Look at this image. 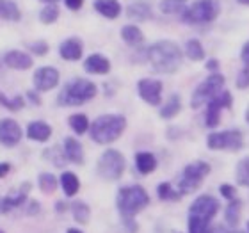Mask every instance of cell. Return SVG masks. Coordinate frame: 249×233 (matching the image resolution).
I'll return each instance as SVG.
<instances>
[{"instance_id":"60d3db41","label":"cell","mask_w":249,"mask_h":233,"mask_svg":"<svg viewBox=\"0 0 249 233\" xmlns=\"http://www.w3.org/2000/svg\"><path fill=\"white\" fill-rule=\"evenodd\" d=\"M219 192H221V196L224 197V199H235V196H237V189H235L233 185H230V183H223V185H219Z\"/></svg>"},{"instance_id":"ab89813d","label":"cell","mask_w":249,"mask_h":233,"mask_svg":"<svg viewBox=\"0 0 249 233\" xmlns=\"http://www.w3.org/2000/svg\"><path fill=\"white\" fill-rule=\"evenodd\" d=\"M235 84H237V88H239V89H248L249 88V68L248 66H244L239 72Z\"/></svg>"},{"instance_id":"4316f807","label":"cell","mask_w":249,"mask_h":233,"mask_svg":"<svg viewBox=\"0 0 249 233\" xmlns=\"http://www.w3.org/2000/svg\"><path fill=\"white\" fill-rule=\"evenodd\" d=\"M157 196H159L160 201H178L183 194L178 189H175L169 181H162L157 187Z\"/></svg>"},{"instance_id":"4fadbf2b","label":"cell","mask_w":249,"mask_h":233,"mask_svg":"<svg viewBox=\"0 0 249 233\" xmlns=\"http://www.w3.org/2000/svg\"><path fill=\"white\" fill-rule=\"evenodd\" d=\"M137 93L151 107L162 104V82L157 78H141L137 82Z\"/></svg>"},{"instance_id":"e575fe53","label":"cell","mask_w":249,"mask_h":233,"mask_svg":"<svg viewBox=\"0 0 249 233\" xmlns=\"http://www.w3.org/2000/svg\"><path fill=\"white\" fill-rule=\"evenodd\" d=\"M89 119L86 114H71L70 116V128L75 132V134L82 135L89 130Z\"/></svg>"},{"instance_id":"d4e9b609","label":"cell","mask_w":249,"mask_h":233,"mask_svg":"<svg viewBox=\"0 0 249 233\" xmlns=\"http://www.w3.org/2000/svg\"><path fill=\"white\" fill-rule=\"evenodd\" d=\"M59 183H61L62 191L66 194L68 197H73L80 191V180H78V176L75 175L73 171H64L59 178Z\"/></svg>"},{"instance_id":"83f0119b","label":"cell","mask_w":249,"mask_h":233,"mask_svg":"<svg viewBox=\"0 0 249 233\" xmlns=\"http://www.w3.org/2000/svg\"><path fill=\"white\" fill-rule=\"evenodd\" d=\"M0 18L9 21H20L21 13L13 0H0Z\"/></svg>"},{"instance_id":"74e56055","label":"cell","mask_w":249,"mask_h":233,"mask_svg":"<svg viewBox=\"0 0 249 233\" xmlns=\"http://www.w3.org/2000/svg\"><path fill=\"white\" fill-rule=\"evenodd\" d=\"M57 18H59L57 4H47L41 9V13H39V20H41V23H45V25H52V23H55Z\"/></svg>"},{"instance_id":"d590c367","label":"cell","mask_w":249,"mask_h":233,"mask_svg":"<svg viewBox=\"0 0 249 233\" xmlns=\"http://www.w3.org/2000/svg\"><path fill=\"white\" fill-rule=\"evenodd\" d=\"M187 9V0H162L160 11L164 15H178Z\"/></svg>"},{"instance_id":"9a60e30c","label":"cell","mask_w":249,"mask_h":233,"mask_svg":"<svg viewBox=\"0 0 249 233\" xmlns=\"http://www.w3.org/2000/svg\"><path fill=\"white\" fill-rule=\"evenodd\" d=\"M23 137L21 126L16 123L15 119L5 118L0 121V144H4L5 148H15Z\"/></svg>"},{"instance_id":"ffe728a7","label":"cell","mask_w":249,"mask_h":233,"mask_svg":"<svg viewBox=\"0 0 249 233\" xmlns=\"http://www.w3.org/2000/svg\"><path fill=\"white\" fill-rule=\"evenodd\" d=\"M27 137L36 143H47L52 137V126L45 121H31L25 130Z\"/></svg>"},{"instance_id":"c3c4849f","label":"cell","mask_w":249,"mask_h":233,"mask_svg":"<svg viewBox=\"0 0 249 233\" xmlns=\"http://www.w3.org/2000/svg\"><path fill=\"white\" fill-rule=\"evenodd\" d=\"M9 171H11V164H7V162H0V178L7 176Z\"/></svg>"},{"instance_id":"bcb514c9","label":"cell","mask_w":249,"mask_h":233,"mask_svg":"<svg viewBox=\"0 0 249 233\" xmlns=\"http://www.w3.org/2000/svg\"><path fill=\"white\" fill-rule=\"evenodd\" d=\"M240 59L244 62V66L249 68V41L244 43V47H242V52H240Z\"/></svg>"},{"instance_id":"d6986e66","label":"cell","mask_w":249,"mask_h":233,"mask_svg":"<svg viewBox=\"0 0 249 233\" xmlns=\"http://www.w3.org/2000/svg\"><path fill=\"white\" fill-rule=\"evenodd\" d=\"M84 70L91 75H107L110 72V61L102 54H93L84 61Z\"/></svg>"},{"instance_id":"7a4b0ae2","label":"cell","mask_w":249,"mask_h":233,"mask_svg":"<svg viewBox=\"0 0 249 233\" xmlns=\"http://www.w3.org/2000/svg\"><path fill=\"white\" fill-rule=\"evenodd\" d=\"M182 57L183 54L180 47L169 39L157 41L148 48V61L159 73H166V75L175 73L182 64Z\"/></svg>"},{"instance_id":"ac0fdd59","label":"cell","mask_w":249,"mask_h":233,"mask_svg":"<svg viewBox=\"0 0 249 233\" xmlns=\"http://www.w3.org/2000/svg\"><path fill=\"white\" fill-rule=\"evenodd\" d=\"M126 16H128L130 20L146 21L153 18V11H151V5L146 0H134L126 7Z\"/></svg>"},{"instance_id":"7402d4cb","label":"cell","mask_w":249,"mask_h":233,"mask_svg":"<svg viewBox=\"0 0 249 233\" xmlns=\"http://www.w3.org/2000/svg\"><path fill=\"white\" fill-rule=\"evenodd\" d=\"M93 7L107 20H116L121 15V4L118 0H94Z\"/></svg>"},{"instance_id":"cb8c5ba5","label":"cell","mask_w":249,"mask_h":233,"mask_svg":"<svg viewBox=\"0 0 249 233\" xmlns=\"http://www.w3.org/2000/svg\"><path fill=\"white\" fill-rule=\"evenodd\" d=\"M180 110H182V98H180V94L173 93V94H169V98L166 100V104L160 107L159 114H160L162 119H171V118H175Z\"/></svg>"},{"instance_id":"681fc988","label":"cell","mask_w":249,"mask_h":233,"mask_svg":"<svg viewBox=\"0 0 249 233\" xmlns=\"http://www.w3.org/2000/svg\"><path fill=\"white\" fill-rule=\"evenodd\" d=\"M68 208H70V207L66 205V201H57V203H55V212H57V214H64Z\"/></svg>"},{"instance_id":"30bf717a","label":"cell","mask_w":249,"mask_h":233,"mask_svg":"<svg viewBox=\"0 0 249 233\" xmlns=\"http://www.w3.org/2000/svg\"><path fill=\"white\" fill-rule=\"evenodd\" d=\"M219 208H221V205H219L217 197L210 196V194H201L189 207V217H197L212 223V219L217 215Z\"/></svg>"},{"instance_id":"4dcf8cb0","label":"cell","mask_w":249,"mask_h":233,"mask_svg":"<svg viewBox=\"0 0 249 233\" xmlns=\"http://www.w3.org/2000/svg\"><path fill=\"white\" fill-rule=\"evenodd\" d=\"M185 55L191 61L197 62V61H203L205 59V48H203L201 41L196 39V37H192V39H187L185 43Z\"/></svg>"},{"instance_id":"f35d334b","label":"cell","mask_w":249,"mask_h":233,"mask_svg":"<svg viewBox=\"0 0 249 233\" xmlns=\"http://www.w3.org/2000/svg\"><path fill=\"white\" fill-rule=\"evenodd\" d=\"M29 50H31L36 57H41V55H47L48 50H50V47H48L47 41L39 39V41H32L31 45H29Z\"/></svg>"},{"instance_id":"7c38bea8","label":"cell","mask_w":249,"mask_h":233,"mask_svg":"<svg viewBox=\"0 0 249 233\" xmlns=\"http://www.w3.org/2000/svg\"><path fill=\"white\" fill-rule=\"evenodd\" d=\"M59 80H61V73H59L57 68L53 66H41L37 68L34 77H32V82H34V88L39 93H47V91H52L59 86Z\"/></svg>"},{"instance_id":"f1b7e54d","label":"cell","mask_w":249,"mask_h":233,"mask_svg":"<svg viewBox=\"0 0 249 233\" xmlns=\"http://www.w3.org/2000/svg\"><path fill=\"white\" fill-rule=\"evenodd\" d=\"M73 214V219L77 221L78 224H88L89 217H91V208L86 201H73L71 207H70Z\"/></svg>"},{"instance_id":"8992f818","label":"cell","mask_w":249,"mask_h":233,"mask_svg":"<svg viewBox=\"0 0 249 233\" xmlns=\"http://www.w3.org/2000/svg\"><path fill=\"white\" fill-rule=\"evenodd\" d=\"M210 169H212L210 164L205 161H194L191 164H187L183 167L180 180H178V191L182 192L183 196L197 191L205 181V178L210 175Z\"/></svg>"},{"instance_id":"e0dca14e","label":"cell","mask_w":249,"mask_h":233,"mask_svg":"<svg viewBox=\"0 0 249 233\" xmlns=\"http://www.w3.org/2000/svg\"><path fill=\"white\" fill-rule=\"evenodd\" d=\"M4 62L5 66L11 68V70H18V72H25V70H31L34 61L27 52H21V50H9V52L4 54Z\"/></svg>"},{"instance_id":"11a10c76","label":"cell","mask_w":249,"mask_h":233,"mask_svg":"<svg viewBox=\"0 0 249 233\" xmlns=\"http://www.w3.org/2000/svg\"><path fill=\"white\" fill-rule=\"evenodd\" d=\"M0 233H5V232H4V230H0Z\"/></svg>"},{"instance_id":"816d5d0a","label":"cell","mask_w":249,"mask_h":233,"mask_svg":"<svg viewBox=\"0 0 249 233\" xmlns=\"http://www.w3.org/2000/svg\"><path fill=\"white\" fill-rule=\"evenodd\" d=\"M41 2H45V4H57L59 0H41Z\"/></svg>"},{"instance_id":"1f68e13d","label":"cell","mask_w":249,"mask_h":233,"mask_svg":"<svg viewBox=\"0 0 249 233\" xmlns=\"http://www.w3.org/2000/svg\"><path fill=\"white\" fill-rule=\"evenodd\" d=\"M37 185H39L43 194H53V192L57 191L59 180L52 173H41V175L37 176Z\"/></svg>"},{"instance_id":"5bb4252c","label":"cell","mask_w":249,"mask_h":233,"mask_svg":"<svg viewBox=\"0 0 249 233\" xmlns=\"http://www.w3.org/2000/svg\"><path fill=\"white\" fill-rule=\"evenodd\" d=\"M31 187H32L31 181H23L15 192H11L7 196L0 197V214H7V212H11V210H15V208L21 207V205H25L27 196H29V192H31Z\"/></svg>"},{"instance_id":"db71d44e","label":"cell","mask_w":249,"mask_h":233,"mask_svg":"<svg viewBox=\"0 0 249 233\" xmlns=\"http://www.w3.org/2000/svg\"><path fill=\"white\" fill-rule=\"evenodd\" d=\"M246 121H248V123H249V107H248V109H246Z\"/></svg>"},{"instance_id":"9f6ffc18","label":"cell","mask_w":249,"mask_h":233,"mask_svg":"<svg viewBox=\"0 0 249 233\" xmlns=\"http://www.w3.org/2000/svg\"><path fill=\"white\" fill-rule=\"evenodd\" d=\"M248 232H249V223H248Z\"/></svg>"},{"instance_id":"7dc6e473","label":"cell","mask_w":249,"mask_h":233,"mask_svg":"<svg viewBox=\"0 0 249 233\" xmlns=\"http://www.w3.org/2000/svg\"><path fill=\"white\" fill-rule=\"evenodd\" d=\"M207 70L210 73H217L219 72V61H217V59H208V61H207Z\"/></svg>"},{"instance_id":"8d00e7d4","label":"cell","mask_w":249,"mask_h":233,"mask_svg":"<svg viewBox=\"0 0 249 233\" xmlns=\"http://www.w3.org/2000/svg\"><path fill=\"white\" fill-rule=\"evenodd\" d=\"M235 178H237V183H239V185L249 187V157L242 159V161L237 164Z\"/></svg>"},{"instance_id":"484cf974","label":"cell","mask_w":249,"mask_h":233,"mask_svg":"<svg viewBox=\"0 0 249 233\" xmlns=\"http://www.w3.org/2000/svg\"><path fill=\"white\" fill-rule=\"evenodd\" d=\"M121 37H123V41L126 45H130V47H139V45L144 43L142 31L137 25H132V23H128V25H124L121 29Z\"/></svg>"},{"instance_id":"6da1fadb","label":"cell","mask_w":249,"mask_h":233,"mask_svg":"<svg viewBox=\"0 0 249 233\" xmlns=\"http://www.w3.org/2000/svg\"><path fill=\"white\" fill-rule=\"evenodd\" d=\"M150 205V194L142 185H124L118 191L116 207L123 219L126 233H137L139 226L135 223V215L142 212Z\"/></svg>"},{"instance_id":"7bdbcfd3","label":"cell","mask_w":249,"mask_h":233,"mask_svg":"<svg viewBox=\"0 0 249 233\" xmlns=\"http://www.w3.org/2000/svg\"><path fill=\"white\" fill-rule=\"evenodd\" d=\"M210 233H246V232H242V230H239V228H231V226H215V228H212L210 230Z\"/></svg>"},{"instance_id":"3957f363","label":"cell","mask_w":249,"mask_h":233,"mask_svg":"<svg viewBox=\"0 0 249 233\" xmlns=\"http://www.w3.org/2000/svg\"><path fill=\"white\" fill-rule=\"evenodd\" d=\"M126 130V118L121 114H104L96 118L89 126L91 139L96 144H110L124 134Z\"/></svg>"},{"instance_id":"2e32d148","label":"cell","mask_w":249,"mask_h":233,"mask_svg":"<svg viewBox=\"0 0 249 233\" xmlns=\"http://www.w3.org/2000/svg\"><path fill=\"white\" fill-rule=\"evenodd\" d=\"M84 54V43L80 37H68L59 45V55L64 61H78Z\"/></svg>"},{"instance_id":"ba28073f","label":"cell","mask_w":249,"mask_h":233,"mask_svg":"<svg viewBox=\"0 0 249 233\" xmlns=\"http://www.w3.org/2000/svg\"><path fill=\"white\" fill-rule=\"evenodd\" d=\"M124 167H126V161H124L123 153L112 150V148L105 150L98 159V175L104 180H120L124 173Z\"/></svg>"},{"instance_id":"f5cc1de1","label":"cell","mask_w":249,"mask_h":233,"mask_svg":"<svg viewBox=\"0 0 249 233\" xmlns=\"http://www.w3.org/2000/svg\"><path fill=\"white\" fill-rule=\"evenodd\" d=\"M239 4H242V5H249V0H237Z\"/></svg>"},{"instance_id":"5b68a950","label":"cell","mask_w":249,"mask_h":233,"mask_svg":"<svg viewBox=\"0 0 249 233\" xmlns=\"http://www.w3.org/2000/svg\"><path fill=\"white\" fill-rule=\"evenodd\" d=\"M221 15V4L217 0H196L182 13V21L189 25L212 23Z\"/></svg>"},{"instance_id":"b9f144b4","label":"cell","mask_w":249,"mask_h":233,"mask_svg":"<svg viewBox=\"0 0 249 233\" xmlns=\"http://www.w3.org/2000/svg\"><path fill=\"white\" fill-rule=\"evenodd\" d=\"M27 205V214L29 215H36V214L41 212V205H39V201H36V199H31L29 203H25Z\"/></svg>"},{"instance_id":"277c9868","label":"cell","mask_w":249,"mask_h":233,"mask_svg":"<svg viewBox=\"0 0 249 233\" xmlns=\"http://www.w3.org/2000/svg\"><path fill=\"white\" fill-rule=\"evenodd\" d=\"M98 89L93 80L88 78H73L64 84L61 93L57 94V104L61 107H77L91 102L96 96Z\"/></svg>"},{"instance_id":"f6af8a7d","label":"cell","mask_w":249,"mask_h":233,"mask_svg":"<svg viewBox=\"0 0 249 233\" xmlns=\"http://www.w3.org/2000/svg\"><path fill=\"white\" fill-rule=\"evenodd\" d=\"M64 5H66L68 9L78 11L84 5V0H64Z\"/></svg>"},{"instance_id":"ee69618b","label":"cell","mask_w":249,"mask_h":233,"mask_svg":"<svg viewBox=\"0 0 249 233\" xmlns=\"http://www.w3.org/2000/svg\"><path fill=\"white\" fill-rule=\"evenodd\" d=\"M27 100H29L31 104H34V105H41V96H39V91H34V89H31V91L27 93Z\"/></svg>"},{"instance_id":"836d02e7","label":"cell","mask_w":249,"mask_h":233,"mask_svg":"<svg viewBox=\"0 0 249 233\" xmlns=\"http://www.w3.org/2000/svg\"><path fill=\"white\" fill-rule=\"evenodd\" d=\"M23 105H25V100H23V96L16 94L15 98H7V96L0 91V107H4V109L11 110V112H18V110L23 109Z\"/></svg>"},{"instance_id":"44dd1931","label":"cell","mask_w":249,"mask_h":233,"mask_svg":"<svg viewBox=\"0 0 249 233\" xmlns=\"http://www.w3.org/2000/svg\"><path fill=\"white\" fill-rule=\"evenodd\" d=\"M62 150H64V155H66L68 162H73V164H78V166L84 164L86 153H84L82 144L75 137H66L64 144H62Z\"/></svg>"},{"instance_id":"d6a6232c","label":"cell","mask_w":249,"mask_h":233,"mask_svg":"<svg viewBox=\"0 0 249 233\" xmlns=\"http://www.w3.org/2000/svg\"><path fill=\"white\" fill-rule=\"evenodd\" d=\"M43 157H45L48 162H52L55 167H64V164L68 162L62 146H52V148H48V150H45Z\"/></svg>"},{"instance_id":"8fae6325","label":"cell","mask_w":249,"mask_h":233,"mask_svg":"<svg viewBox=\"0 0 249 233\" xmlns=\"http://www.w3.org/2000/svg\"><path fill=\"white\" fill-rule=\"evenodd\" d=\"M231 93L230 91H221L217 96H213L207 104V110H205V125L208 128H215L221 123V110L230 109L231 107Z\"/></svg>"},{"instance_id":"f907efd6","label":"cell","mask_w":249,"mask_h":233,"mask_svg":"<svg viewBox=\"0 0 249 233\" xmlns=\"http://www.w3.org/2000/svg\"><path fill=\"white\" fill-rule=\"evenodd\" d=\"M66 233H84V232H80L78 228H68Z\"/></svg>"},{"instance_id":"52a82bcc","label":"cell","mask_w":249,"mask_h":233,"mask_svg":"<svg viewBox=\"0 0 249 233\" xmlns=\"http://www.w3.org/2000/svg\"><path fill=\"white\" fill-rule=\"evenodd\" d=\"M224 78L223 73H210L203 82L197 84V88L194 89V93L191 96V107L192 109H199L201 105L208 104L213 96H217L224 88Z\"/></svg>"},{"instance_id":"9c48e42d","label":"cell","mask_w":249,"mask_h":233,"mask_svg":"<svg viewBox=\"0 0 249 233\" xmlns=\"http://www.w3.org/2000/svg\"><path fill=\"white\" fill-rule=\"evenodd\" d=\"M207 146L212 151H240L244 148V135L240 130L212 132L207 137Z\"/></svg>"},{"instance_id":"f546056e","label":"cell","mask_w":249,"mask_h":233,"mask_svg":"<svg viewBox=\"0 0 249 233\" xmlns=\"http://www.w3.org/2000/svg\"><path fill=\"white\" fill-rule=\"evenodd\" d=\"M240 212H242V203H240V199H231L230 205L226 207V212H224L226 224L231 226V228H237V224L240 221Z\"/></svg>"},{"instance_id":"603a6c76","label":"cell","mask_w":249,"mask_h":233,"mask_svg":"<svg viewBox=\"0 0 249 233\" xmlns=\"http://www.w3.org/2000/svg\"><path fill=\"white\" fill-rule=\"evenodd\" d=\"M135 169L141 175H150L157 169V157L150 151H139L135 155Z\"/></svg>"}]
</instances>
